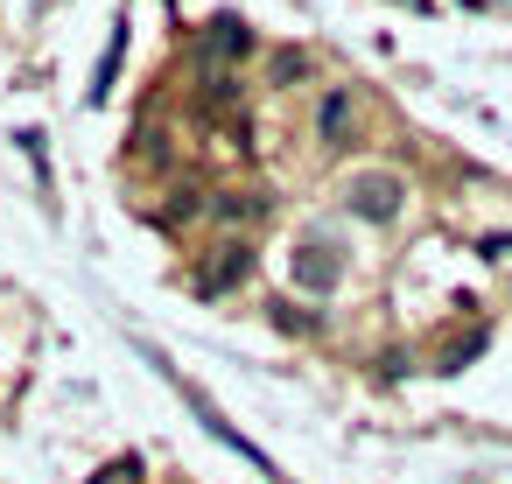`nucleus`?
Returning <instances> with one entry per match:
<instances>
[{
  "instance_id": "1",
  "label": "nucleus",
  "mask_w": 512,
  "mask_h": 484,
  "mask_svg": "<svg viewBox=\"0 0 512 484\" xmlns=\"http://www.w3.org/2000/svg\"><path fill=\"white\" fill-rule=\"evenodd\" d=\"M337 197H344L351 218H365V225H393V218L407 211V176H400V169H351Z\"/></svg>"
},
{
  "instance_id": "2",
  "label": "nucleus",
  "mask_w": 512,
  "mask_h": 484,
  "mask_svg": "<svg viewBox=\"0 0 512 484\" xmlns=\"http://www.w3.org/2000/svg\"><path fill=\"white\" fill-rule=\"evenodd\" d=\"M358 120H365L358 92H351V85H330V92L316 99V148H351V141H358Z\"/></svg>"
},
{
  "instance_id": "3",
  "label": "nucleus",
  "mask_w": 512,
  "mask_h": 484,
  "mask_svg": "<svg viewBox=\"0 0 512 484\" xmlns=\"http://www.w3.org/2000/svg\"><path fill=\"white\" fill-rule=\"evenodd\" d=\"M246 274H253V246H246V239H218V246L197 260V288H204V295H225V288H239Z\"/></svg>"
},
{
  "instance_id": "4",
  "label": "nucleus",
  "mask_w": 512,
  "mask_h": 484,
  "mask_svg": "<svg viewBox=\"0 0 512 484\" xmlns=\"http://www.w3.org/2000/svg\"><path fill=\"white\" fill-rule=\"evenodd\" d=\"M288 274H295V288L330 295V288L344 281V260H337V246H330V239H302V246L288 253Z\"/></svg>"
},
{
  "instance_id": "5",
  "label": "nucleus",
  "mask_w": 512,
  "mask_h": 484,
  "mask_svg": "<svg viewBox=\"0 0 512 484\" xmlns=\"http://www.w3.org/2000/svg\"><path fill=\"white\" fill-rule=\"evenodd\" d=\"M253 50H260V36H253V22H246V15H218V22L204 29V57H211V64H225V71H232L239 57H253Z\"/></svg>"
},
{
  "instance_id": "6",
  "label": "nucleus",
  "mask_w": 512,
  "mask_h": 484,
  "mask_svg": "<svg viewBox=\"0 0 512 484\" xmlns=\"http://www.w3.org/2000/svg\"><path fill=\"white\" fill-rule=\"evenodd\" d=\"M211 218H218V225H260V218H267V197H260V190H218V197H211Z\"/></svg>"
},
{
  "instance_id": "7",
  "label": "nucleus",
  "mask_w": 512,
  "mask_h": 484,
  "mask_svg": "<svg viewBox=\"0 0 512 484\" xmlns=\"http://www.w3.org/2000/svg\"><path fill=\"white\" fill-rule=\"evenodd\" d=\"M295 78H309V50H274L267 57V85H295Z\"/></svg>"
},
{
  "instance_id": "8",
  "label": "nucleus",
  "mask_w": 512,
  "mask_h": 484,
  "mask_svg": "<svg viewBox=\"0 0 512 484\" xmlns=\"http://www.w3.org/2000/svg\"><path fill=\"white\" fill-rule=\"evenodd\" d=\"M134 477H141V463H134V456H127V463H106V470H99V484H134Z\"/></svg>"
},
{
  "instance_id": "9",
  "label": "nucleus",
  "mask_w": 512,
  "mask_h": 484,
  "mask_svg": "<svg viewBox=\"0 0 512 484\" xmlns=\"http://www.w3.org/2000/svg\"><path fill=\"white\" fill-rule=\"evenodd\" d=\"M274 323H281V330H316V316H302V309H288V302L274 309Z\"/></svg>"
},
{
  "instance_id": "10",
  "label": "nucleus",
  "mask_w": 512,
  "mask_h": 484,
  "mask_svg": "<svg viewBox=\"0 0 512 484\" xmlns=\"http://www.w3.org/2000/svg\"><path fill=\"white\" fill-rule=\"evenodd\" d=\"M505 253H512V239H505V232H498V239H484V260H505Z\"/></svg>"
}]
</instances>
